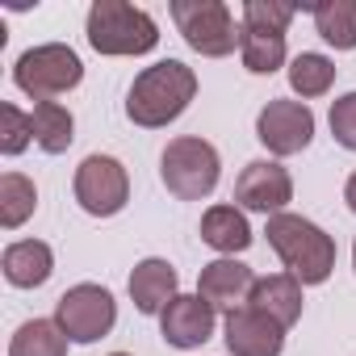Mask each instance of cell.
I'll list each match as a JSON object with an SVG mask.
<instances>
[{
    "mask_svg": "<svg viewBox=\"0 0 356 356\" xmlns=\"http://www.w3.org/2000/svg\"><path fill=\"white\" fill-rule=\"evenodd\" d=\"M193 97H197V72L185 67L181 59H163V63L134 76L130 97H126V118L134 126L159 130V126L181 118Z\"/></svg>",
    "mask_w": 356,
    "mask_h": 356,
    "instance_id": "1",
    "label": "cell"
},
{
    "mask_svg": "<svg viewBox=\"0 0 356 356\" xmlns=\"http://www.w3.org/2000/svg\"><path fill=\"white\" fill-rule=\"evenodd\" d=\"M273 252L302 285H323L335 268V239L302 214H273L264 227Z\"/></svg>",
    "mask_w": 356,
    "mask_h": 356,
    "instance_id": "2",
    "label": "cell"
},
{
    "mask_svg": "<svg viewBox=\"0 0 356 356\" xmlns=\"http://www.w3.org/2000/svg\"><path fill=\"white\" fill-rule=\"evenodd\" d=\"M88 42L97 55H147L159 42V26L126 0H97L88 9Z\"/></svg>",
    "mask_w": 356,
    "mask_h": 356,
    "instance_id": "3",
    "label": "cell"
},
{
    "mask_svg": "<svg viewBox=\"0 0 356 356\" xmlns=\"http://www.w3.org/2000/svg\"><path fill=\"white\" fill-rule=\"evenodd\" d=\"M293 5L285 0H248L243 5V67L256 76H273L285 63V30L293 22Z\"/></svg>",
    "mask_w": 356,
    "mask_h": 356,
    "instance_id": "4",
    "label": "cell"
},
{
    "mask_svg": "<svg viewBox=\"0 0 356 356\" xmlns=\"http://www.w3.org/2000/svg\"><path fill=\"white\" fill-rule=\"evenodd\" d=\"M218 151L197 138V134H185V138H172L159 155V176L168 193H176L181 202H202L214 193L218 185Z\"/></svg>",
    "mask_w": 356,
    "mask_h": 356,
    "instance_id": "5",
    "label": "cell"
},
{
    "mask_svg": "<svg viewBox=\"0 0 356 356\" xmlns=\"http://www.w3.org/2000/svg\"><path fill=\"white\" fill-rule=\"evenodd\" d=\"M172 22L206 59H222L235 47H243V26H235L222 0H172Z\"/></svg>",
    "mask_w": 356,
    "mask_h": 356,
    "instance_id": "6",
    "label": "cell"
},
{
    "mask_svg": "<svg viewBox=\"0 0 356 356\" xmlns=\"http://www.w3.org/2000/svg\"><path fill=\"white\" fill-rule=\"evenodd\" d=\"M13 80L26 97L34 101H47V97H59V92H72L80 80H84V63L72 47L63 42H47V47H30L17 67H13Z\"/></svg>",
    "mask_w": 356,
    "mask_h": 356,
    "instance_id": "7",
    "label": "cell"
},
{
    "mask_svg": "<svg viewBox=\"0 0 356 356\" xmlns=\"http://www.w3.org/2000/svg\"><path fill=\"white\" fill-rule=\"evenodd\" d=\"M55 323L67 331V339L76 343H97L101 335L113 331L118 323V302L109 289L84 281V285H72L59 302H55Z\"/></svg>",
    "mask_w": 356,
    "mask_h": 356,
    "instance_id": "8",
    "label": "cell"
},
{
    "mask_svg": "<svg viewBox=\"0 0 356 356\" xmlns=\"http://www.w3.org/2000/svg\"><path fill=\"white\" fill-rule=\"evenodd\" d=\"M76 202L92 218H113L130 202V176L113 155H88L76 168Z\"/></svg>",
    "mask_w": 356,
    "mask_h": 356,
    "instance_id": "9",
    "label": "cell"
},
{
    "mask_svg": "<svg viewBox=\"0 0 356 356\" xmlns=\"http://www.w3.org/2000/svg\"><path fill=\"white\" fill-rule=\"evenodd\" d=\"M256 138L273 155H298L314 138V113L306 101H268L256 118Z\"/></svg>",
    "mask_w": 356,
    "mask_h": 356,
    "instance_id": "10",
    "label": "cell"
},
{
    "mask_svg": "<svg viewBox=\"0 0 356 356\" xmlns=\"http://www.w3.org/2000/svg\"><path fill=\"white\" fill-rule=\"evenodd\" d=\"M235 202L243 210H256V214H285V206L293 202V181L289 172L273 159H252L239 181H235Z\"/></svg>",
    "mask_w": 356,
    "mask_h": 356,
    "instance_id": "11",
    "label": "cell"
},
{
    "mask_svg": "<svg viewBox=\"0 0 356 356\" xmlns=\"http://www.w3.org/2000/svg\"><path fill=\"white\" fill-rule=\"evenodd\" d=\"M227 348L231 356H281L285 327L256 306H235L227 310Z\"/></svg>",
    "mask_w": 356,
    "mask_h": 356,
    "instance_id": "12",
    "label": "cell"
},
{
    "mask_svg": "<svg viewBox=\"0 0 356 356\" xmlns=\"http://www.w3.org/2000/svg\"><path fill=\"white\" fill-rule=\"evenodd\" d=\"M159 331L172 348H202L214 335V306L202 293H176L159 314Z\"/></svg>",
    "mask_w": 356,
    "mask_h": 356,
    "instance_id": "13",
    "label": "cell"
},
{
    "mask_svg": "<svg viewBox=\"0 0 356 356\" xmlns=\"http://www.w3.org/2000/svg\"><path fill=\"white\" fill-rule=\"evenodd\" d=\"M252 285H256V277H252V268L239 264V260H214V264H206L202 277H197V293H202L214 310H218V306L235 310L239 302H248Z\"/></svg>",
    "mask_w": 356,
    "mask_h": 356,
    "instance_id": "14",
    "label": "cell"
},
{
    "mask_svg": "<svg viewBox=\"0 0 356 356\" xmlns=\"http://www.w3.org/2000/svg\"><path fill=\"white\" fill-rule=\"evenodd\" d=\"M130 298L138 314H163V306L176 298V268L159 256H147L130 273Z\"/></svg>",
    "mask_w": 356,
    "mask_h": 356,
    "instance_id": "15",
    "label": "cell"
},
{
    "mask_svg": "<svg viewBox=\"0 0 356 356\" xmlns=\"http://www.w3.org/2000/svg\"><path fill=\"white\" fill-rule=\"evenodd\" d=\"M248 306H256L260 314L277 318L281 327H293L302 318V281L289 277V273H277V277H256L252 293H248Z\"/></svg>",
    "mask_w": 356,
    "mask_h": 356,
    "instance_id": "16",
    "label": "cell"
},
{
    "mask_svg": "<svg viewBox=\"0 0 356 356\" xmlns=\"http://www.w3.org/2000/svg\"><path fill=\"white\" fill-rule=\"evenodd\" d=\"M0 268H5V281L17 285V289H38L47 285L51 268H55V256L42 239H22V243H9L5 256H0Z\"/></svg>",
    "mask_w": 356,
    "mask_h": 356,
    "instance_id": "17",
    "label": "cell"
},
{
    "mask_svg": "<svg viewBox=\"0 0 356 356\" xmlns=\"http://www.w3.org/2000/svg\"><path fill=\"white\" fill-rule=\"evenodd\" d=\"M202 239H206L214 252L235 256V252H248V248H252V227H248L243 210H235V206H214V210H206V218H202Z\"/></svg>",
    "mask_w": 356,
    "mask_h": 356,
    "instance_id": "18",
    "label": "cell"
},
{
    "mask_svg": "<svg viewBox=\"0 0 356 356\" xmlns=\"http://www.w3.org/2000/svg\"><path fill=\"white\" fill-rule=\"evenodd\" d=\"M314 30L335 51H356V0H318L310 9Z\"/></svg>",
    "mask_w": 356,
    "mask_h": 356,
    "instance_id": "19",
    "label": "cell"
},
{
    "mask_svg": "<svg viewBox=\"0 0 356 356\" xmlns=\"http://www.w3.org/2000/svg\"><path fill=\"white\" fill-rule=\"evenodd\" d=\"M9 356H67V331L55 318H30L13 331Z\"/></svg>",
    "mask_w": 356,
    "mask_h": 356,
    "instance_id": "20",
    "label": "cell"
},
{
    "mask_svg": "<svg viewBox=\"0 0 356 356\" xmlns=\"http://www.w3.org/2000/svg\"><path fill=\"white\" fill-rule=\"evenodd\" d=\"M30 122H34V143L47 151V155H63L67 147H72V130H76V122H72V113L59 105V101H38L34 105V113H30Z\"/></svg>",
    "mask_w": 356,
    "mask_h": 356,
    "instance_id": "21",
    "label": "cell"
},
{
    "mask_svg": "<svg viewBox=\"0 0 356 356\" xmlns=\"http://www.w3.org/2000/svg\"><path fill=\"white\" fill-rule=\"evenodd\" d=\"M34 206H38V189H34L30 176H22V172H5V176H0V227L17 231L34 214Z\"/></svg>",
    "mask_w": 356,
    "mask_h": 356,
    "instance_id": "22",
    "label": "cell"
},
{
    "mask_svg": "<svg viewBox=\"0 0 356 356\" xmlns=\"http://www.w3.org/2000/svg\"><path fill=\"white\" fill-rule=\"evenodd\" d=\"M335 84V63L327 55H314V51H302L293 63H289V88L298 97H323L327 88Z\"/></svg>",
    "mask_w": 356,
    "mask_h": 356,
    "instance_id": "23",
    "label": "cell"
},
{
    "mask_svg": "<svg viewBox=\"0 0 356 356\" xmlns=\"http://www.w3.org/2000/svg\"><path fill=\"white\" fill-rule=\"evenodd\" d=\"M34 143V122L30 113H22L17 105H0V151L5 155H22L26 147Z\"/></svg>",
    "mask_w": 356,
    "mask_h": 356,
    "instance_id": "24",
    "label": "cell"
},
{
    "mask_svg": "<svg viewBox=\"0 0 356 356\" xmlns=\"http://www.w3.org/2000/svg\"><path fill=\"white\" fill-rule=\"evenodd\" d=\"M331 134L339 147L356 151V92H343L331 101Z\"/></svg>",
    "mask_w": 356,
    "mask_h": 356,
    "instance_id": "25",
    "label": "cell"
},
{
    "mask_svg": "<svg viewBox=\"0 0 356 356\" xmlns=\"http://www.w3.org/2000/svg\"><path fill=\"white\" fill-rule=\"evenodd\" d=\"M343 202H348V210L356 214V172L348 176V185H343Z\"/></svg>",
    "mask_w": 356,
    "mask_h": 356,
    "instance_id": "26",
    "label": "cell"
},
{
    "mask_svg": "<svg viewBox=\"0 0 356 356\" xmlns=\"http://www.w3.org/2000/svg\"><path fill=\"white\" fill-rule=\"evenodd\" d=\"M352 264H356V248H352Z\"/></svg>",
    "mask_w": 356,
    "mask_h": 356,
    "instance_id": "27",
    "label": "cell"
},
{
    "mask_svg": "<svg viewBox=\"0 0 356 356\" xmlns=\"http://www.w3.org/2000/svg\"><path fill=\"white\" fill-rule=\"evenodd\" d=\"M113 356H126V352H113Z\"/></svg>",
    "mask_w": 356,
    "mask_h": 356,
    "instance_id": "28",
    "label": "cell"
}]
</instances>
